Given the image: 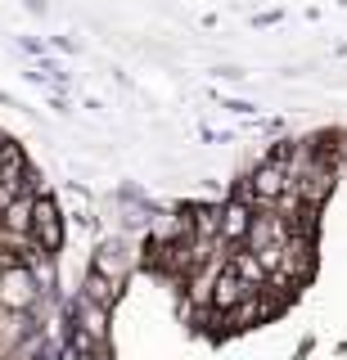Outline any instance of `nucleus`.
<instances>
[{
    "instance_id": "nucleus-1",
    "label": "nucleus",
    "mask_w": 347,
    "mask_h": 360,
    "mask_svg": "<svg viewBox=\"0 0 347 360\" xmlns=\"http://www.w3.org/2000/svg\"><path fill=\"white\" fill-rule=\"evenodd\" d=\"M289 185H294V180H289V158L275 153L271 162H262V167L248 176V189H244V198L257 202V207H271V202L284 194Z\"/></svg>"
},
{
    "instance_id": "nucleus-2",
    "label": "nucleus",
    "mask_w": 347,
    "mask_h": 360,
    "mask_svg": "<svg viewBox=\"0 0 347 360\" xmlns=\"http://www.w3.org/2000/svg\"><path fill=\"white\" fill-rule=\"evenodd\" d=\"M32 302H37V279H32V270L5 266V275H0V307L5 311H27Z\"/></svg>"
},
{
    "instance_id": "nucleus-3",
    "label": "nucleus",
    "mask_w": 347,
    "mask_h": 360,
    "mask_svg": "<svg viewBox=\"0 0 347 360\" xmlns=\"http://www.w3.org/2000/svg\"><path fill=\"white\" fill-rule=\"evenodd\" d=\"M32 239L46 248V252H54V248L63 243V221H59V212H54L50 198L32 202Z\"/></svg>"
},
{
    "instance_id": "nucleus-4",
    "label": "nucleus",
    "mask_w": 347,
    "mask_h": 360,
    "mask_svg": "<svg viewBox=\"0 0 347 360\" xmlns=\"http://www.w3.org/2000/svg\"><path fill=\"white\" fill-rule=\"evenodd\" d=\"M248 225H253L248 198H244V202H230V207H221V217H217V239L226 243V248H234V243L248 239Z\"/></svg>"
},
{
    "instance_id": "nucleus-5",
    "label": "nucleus",
    "mask_w": 347,
    "mask_h": 360,
    "mask_svg": "<svg viewBox=\"0 0 347 360\" xmlns=\"http://www.w3.org/2000/svg\"><path fill=\"white\" fill-rule=\"evenodd\" d=\"M95 275H104L108 279V284H127V275H131V252H127V248H113V243H108V248H99V252H95Z\"/></svg>"
},
{
    "instance_id": "nucleus-6",
    "label": "nucleus",
    "mask_w": 347,
    "mask_h": 360,
    "mask_svg": "<svg viewBox=\"0 0 347 360\" xmlns=\"http://www.w3.org/2000/svg\"><path fill=\"white\" fill-rule=\"evenodd\" d=\"M226 270L239 279V284H248V288H266V266L257 262V252H230Z\"/></svg>"
},
{
    "instance_id": "nucleus-7",
    "label": "nucleus",
    "mask_w": 347,
    "mask_h": 360,
    "mask_svg": "<svg viewBox=\"0 0 347 360\" xmlns=\"http://www.w3.org/2000/svg\"><path fill=\"white\" fill-rule=\"evenodd\" d=\"M82 297L99 302V307H113V297H118V284H108L104 275H95V270H91V279H86V292H82Z\"/></svg>"
}]
</instances>
